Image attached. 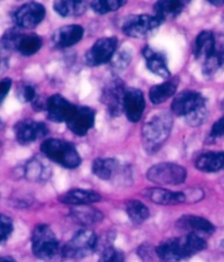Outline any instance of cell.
I'll list each match as a JSON object with an SVG mask.
<instances>
[{"mask_svg":"<svg viewBox=\"0 0 224 262\" xmlns=\"http://www.w3.org/2000/svg\"><path fill=\"white\" fill-rule=\"evenodd\" d=\"M221 68H224V43L217 44L213 53L204 61L203 73L206 76H212Z\"/></svg>","mask_w":224,"mask_h":262,"instance_id":"29","label":"cell"},{"mask_svg":"<svg viewBox=\"0 0 224 262\" xmlns=\"http://www.w3.org/2000/svg\"><path fill=\"white\" fill-rule=\"evenodd\" d=\"M54 9L61 17H78L87 9L86 2H76V0H59L54 4Z\"/></svg>","mask_w":224,"mask_h":262,"instance_id":"27","label":"cell"},{"mask_svg":"<svg viewBox=\"0 0 224 262\" xmlns=\"http://www.w3.org/2000/svg\"><path fill=\"white\" fill-rule=\"evenodd\" d=\"M31 242L33 255L43 261L49 262L61 253L57 237L48 225H37L33 230Z\"/></svg>","mask_w":224,"mask_h":262,"instance_id":"4","label":"cell"},{"mask_svg":"<svg viewBox=\"0 0 224 262\" xmlns=\"http://www.w3.org/2000/svg\"><path fill=\"white\" fill-rule=\"evenodd\" d=\"M176 226L186 234H194L200 237L210 236L215 232V227L211 222L196 215H184L176 222Z\"/></svg>","mask_w":224,"mask_h":262,"instance_id":"15","label":"cell"},{"mask_svg":"<svg viewBox=\"0 0 224 262\" xmlns=\"http://www.w3.org/2000/svg\"><path fill=\"white\" fill-rule=\"evenodd\" d=\"M125 210L129 220L136 225H140L150 217L149 209L138 200H129L125 204Z\"/></svg>","mask_w":224,"mask_h":262,"instance_id":"28","label":"cell"},{"mask_svg":"<svg viewBox=\"0 0 224 262\" xmlns=\"http://www.w3.org/2000/svg\"><path fill=\"white\" fill-rule=\"evenodd\" d=\"M173 127V118L168 113L154 115L142 127V141L149 151H156L167 140Z\"/></svg>","mask_w":224,"mask_h":262,"instance_id":"2","label":"cell"},{"mask_svg":"<svg viewBox=\"0 0 224 262\" xmlns=\"http://www.w3.org/2000/svg\"><path fill=\"white\" fill-rule=\"evenodd\" d=\"M18 98L21 102H33L36 99V90L32 84H22L18 89Z\"/></svg>","mask_w":224,"mask_h":262,"instance_id":"37","label":"cell"},{"mask_svg":"<svg viewBox=\"0 0 224 262\" xmlns=\"http://www.w3.org/2000/svg\"><path fill=\"white\" fill-rule=\"evenodd\" d=\"M144 195L153 203L160 205H177L186 202V195L184 192H173L162 188L145 190Z\"/></svg>","mask_w":224,"mask_h":262,"instance_id":"21","label":"cell"},{"mask_svg":"<svg viewBox=\"0 0 224 262\" xmlns=\"http://www.w3.org/2000/svg\"><path fill=\"white\" fill-rule=\"evenodd\" d=\"M74 104L69 102L66 98L60 95H54L47 99L46 111L51 121L55 123H63L70 119L76 110Z\"/></svg>","mask_w":224,"mask_h":262,"instance_id":"14","label":"cell"},{"mask_svg":"<svg viewBox=\"0 0 224 262\" xmlns=\"http://www.w3.org/2000/svg\"><path fill=\"white\" fill-rule=\"evenodd\" d=\"M142 54L146 61V67L151 73L161 77V78H168L171 76L164 53L146 46L143 49Z\"/></svg>","mask_w":224,"mask_h":262,"instance_id":"18","label":"cell"},{"mask_svg":"<svg viewBox=\"0 0 224 262\" xmlns=\"http://www.w3.org/2000/svg\"><path fill=\"white\" fill-rule=\"evenodd\" d=\"M206 98L196 91L185 90L176 95L172 102V111L175 115L186 118L190 113L207 106Z\"/></svg>","mask_w":224,"mask_h":262,"instance_id":"10","label":"cell"},{"mask_svg":"<svg viewBox=\"0 0 224 262\" xmlns=\"http://www.w3.org/2000/svg\"><path fill=\"white\" fill-rule=\"evenodd\" d=\"M95 111L88 106H76L72 115L67 121L69 129L76 135H86L94 126Z\"/></svg>","mask_w":224,"mask_h":262,"instance_id":"13","label":"cell"},{"mask_svg":"<svg viewBox=\"0 0 224 262\" xmlns=\"http://www.w3.org/2000/svg\"><path fill=\"white\" fill-rule=\"evenodd\" d=\"M221 136H224V117L214 123L209 135L211 140H217Z\"/></svg>","mask_w":224,"mask_h":262,"instance_id":"39","label":"cell"},{"mask_svg":"<svg viewBox=\"0 0 224 262\" xmlns=\"http://www.w3.org/2000/svg\"><path fill=\"white\" fill-rule=\"evenodd\" d=\"M92 171L102 180H112L115 177L125 172V168L116 159L113 158H97L92 165Z\"/></svg>","mask_w":224,"mask_h":262,"instance_id":"20","label":"cell"},{"mask_svg":"<svg viewBox=\"0 0 224 262\" xmlns=\"http://www.w3.org/2000/svg\"><path fill=\"white\" fill-rule=\"evenodd\" d=\"M0 262H17L12 257H2L0 256Z\"/></svg>","mask_w":224,"mask_h":262,"instance_id":"42","label":"cell"},{"mask_svg":"<svg viewBox=\"0 0 224 262\" xmlns=\"http://www.w3.org/2000/svg\"><path fill=\"white\" fill-rule=\"evenodd\" d=\"M209 4H211L215 7H222L224 5V0H210Z\"/></svg>","mask_w":224,"mask_h":262,"instance_id":"41","label":"cell"},{"mask_svg":"<svg viewBox=\"0 0 224 262\" xmlns=\"http://www.w3.org/2000/svg\"><path fill=\"white\" fill-rule=\"evenodd\" d=\"M220 249L222 252H224V239L220 243Z\"/></svg>","mask_w":224,"mask_h":262,"instance_id":"43","label":"cell"},{"mask_svg":"<svg viewBox=\"0 0 224 262\" xmlns=\"http://www.w3.org/2000/svg\"><path fill=\"white\" fill-rule=\"evenodd\" d=\"M49 176L51 169L42 158L35 157L26 166V177L31 181L41 182L47 179Z\"/></svg>","mask_w":224,"mask_h":262,"instance_id":"26","label":"cell"},{"mask_svg":"<svg viewBox=\"0 0 224 262\" xmlns=\"http://www.w3.org/2000/svg\"><path fill=\"white\" fill-rule=\"evenodd\" d=\"M84 33V30L80 26H66L57 29L52 36L53 44L58 49L70 48L78 43Z\"/></svg>","mask_w":224,"mask_h":262,"instance_id":"17","label":"cell"},{"mask_svg":"<svg viewBox=\"0 0 224 262\" xmlns=\"http://www.w3.org/2000/svg\"><path fill=\"white\" fill-rule=\"evenodd\" d=\"M98 262H125V256L118 249L107 247L102 251Z\"/></svg>","mask_w":224,"mask_h":262,"instance_id":"36","label":"cell"},{"mask_svg":"<svg viewBox=\"0 0 224 262\" xmlns=\"http://www.w3.org/2000/svg\"><path fill=\"white\" fill-rule=\"evenodd\" d=\"M207 118H208V109L207 106H205V107H202V109L190 113L185 119H186V122L190 126H199L204 124Z\"/></svg>","mask_w":224,"mask_h":262,"instance_id":"38","label":"cell"},{"mask_svg":"<svg viewBox=\"0 0 224 262\" xmlns=\"http://www.w3.org/2000/svg\"><path fill=\"white\" fill-rule=\"evenodd\" d=\"M161 26L156 15L135 14L123 21L121 29L127 36L135 38H144L152 35Z\"/></svg>","mask_w":224,"mask_h":262,"instance_id":"7","label":"cell"},{"mask_svg":"<svg viewBox=\"0 0 224 262\" xmlns=\"http://www.w3.org/2000/svg\"><path fill=\"white\" fill-rule=\"evenodd\" d=\"M71 219L83 226H90L97 224L104 219V215L93 207H88V205H82L77 207L70 212Z\"/></svg>","mask_w":224,"mask_h":262,"instance_id":"25","label":"cell"},{"mask_svg":"<svg viewBox=\"0 0 224 262\" xmlns=\"http://www.w3.org/2000/svg\"><path fill=\"white\" fill-rule=\"evenodd\" d=\"M130 61H131V53H129L125 49H122L119 52L115 53V55L111 59V64L115 71L121 72L128 67Z\"/></svg>","mask_w":224,"mask_h":262,"instance_id":"34","label":"cell"},{"mask_svg":"<svg viewBox=\"0 0 224 262\" xmlns=\"http://www.w3.org/2000/svg\"><path fill=\"white\" fill-rule=\"evenodd\" d=\"M97 236L90 229H81L61 248V256L66 259H82L94 252Z\"/></svg>","mask_w":224,"mask_h":262,"instance_id":"5","label":"cell"},{"mask_svg":"<svg viewBox=\"0 0 224 262\" xmlns=\"http://www.w3.org/2000/svg\"><path fill=\"white\" fill-rule=\"evenodd\" d=\"M145 107V100L141 90L137 88L126 89L125 99H123V112L127 119L136 123L142 118Z\"/></svg>","mask_w":224,"mask_h":262,"instance_id":"16","label":"cell"},{"mask_svg":"<svg viewBox=\"0 0 224 262\" xmlns=\"http://www.w3.org/2000/svg\"><path fill=\"white\" fill-rule=\"evenodd\" d=\"M176 92V83L173 81H166L160 84H156L150 89L149 97L153 104H161L165 102Z\"/></svg>","mask_w":224,"mask_h":262,"instance_id":"30","label":"cell"},{"mask_svg":"<svg viewBox=\"0 0 224 262\" xmlns=\"http://www.w3.org/2000/svg\"><path fill=\"white\" fill-rule=\"evenodd\" d=\"M45 8L41 4L29 3L13 13V20L20 29H34L45 18Z\"/></svg>","mask_w":224,"mask_h":262,"instance_id":"11","label":"cell"},{"mask_svg":"<svg viewBox=\"0 0 224 262\" xmlns=\"http://www.w3.org/2000/svg\"><path fill=\"white\" fill-rule=\"evenodd\" d=\"M215 46H217V42L211 31H203L196 37L194 49L195 57L205 61L213 53Z\"/></svg>","mask_w":224,"mask_h":262,"instance_id":"24","label":"cell"},{"mask_svg":"<svg viewBox=\"0 0 224 262\" xmlns=\"http://www.w3.org/2000/svg\"><path fill=\"white\" fill-rule=\"evenodd\" d=\"M13 232V223L9 216L0 213V244L7 242Z\"/></svg>","mask_w":224,"mask_h":262,"instance_id":"35","label":"cell"},{"mask_svg":"<svg viewBox=\"0 0 224 262\" xmlns=\"http://www.w3.org/2000/svg\"><path fill=\"white\" fill-rule=\"evenodd\" d=\"M146 177L160 186H179L186 180L187 171L177 164L162 163L152 166L146 172Z\"/></svg>","mask_w":224,"mask_h":262,"instance_id":"6","label":"cell"},{"mask_svg":"<svg viewBox=\"0 0 224 262\" xmlns=\"http://www.w3.org/2000/svg\"><path fill=\"white\" fill-rule=\"evenodd\" d=\"M223 106H224V103H223Z\"/></svg>","mask_w":224,"mask_h":262,"instance_id":"44","label":"cell"},{"mask_svg":"<svg viewBox=\"0 0 224 262\" xmlns=\"http://www.w3.org/2000/svg\"><path fill=\"white\" fill-rule=\"evenodd\" d=\"M48 128L44 123L33 120H22L14 125V134L21 145H28L45 137Z\"/></svg>","mask_w":224,"mask_h":262,"instance_id":"12","label":"cell"},{"mask_svg":"<svg viewBox=\"0 0 224 262\" xmlns=\"http://www.w3.org/2000/svg\"><path fill=\"white\" fill-rule=\"evenodd\" d=\"M43 41L40 36L35 34H23L18 44L17 51L24 56L34 55L41 50Z\"/></svg>","mask_w":224,"mask_h":262,"instance_id":"31","label":"cell"},{"mask_svg":"<svg viewBox=\"0 0 224 262\" xmlns=\"http://www.w3.org/2000/svg\"><path fill=\"white\" fill-rule=\"evenodd\" d=\"M102 200V196L93 190L84 189H72L67 191L66 193L59 196V201L64 204L70 205H89L92 203L98 202Z\"/></svg>","mask_w":224,"mask_h":262,"instance_id":"19","label":"cell"},{"mask_svg":"<svg viewBox=\"0 0 224 262\" xmlns=\"http://www.w3.org/2000/svg\"><path fill=\"white\" fill-rule=\"evenodd\" d=\"M207 248L204 237L186 234L179 238H169L162 242L156 249L159 259L164 262H180L186 260Z\"/></svg>","mask_w":224,"mask_h":262,"instance_id":"1","label":"cell"},{"mask_svg":"<svg viewBox=\"0 0 224 262\" xmlns=\"http://www.w3.org/2000/svg\"><path fill=\"white\" fill-rule=\"evenodd\" d=\"M126 2H121V0H96V2H92L91 7L96 13L104 14L118 10Z\"/></svg>","mask_w":224,"mask_h":262,"instance_id":"33","label":"cell"},{"mask_svg":"<svg viewBox=\"0 0 224 262\" xmlns=\"http://www.w3.org/2000/svg\"><path fill=\"white\" fill-rule=\"evenodd\" d=\"M184 2L164 0V2H158L154 5V13H156V18L162 23L179 17L181 12L184 10Z\"/></svg>","mask_w":224,"mask_h":262,"instance_id":"23","label":"cell"},{"mask_svg":"<svg viewBox=\"0 0 224 262\" xmlns=\"http://www.w3.org/2000/svg\"><path fill=\"white\" fill-rule=\"evenodd\" d=\"M125 92L126 89L123 86V82L118 78L110 80L104 86L101 95V101L113 117H117L123 111Z\"/></svg>","mask_w":224,"mask_h":262,"instance_id":"8","label":"cell"},{"mask_svg":"<svg viewBox=\"0 0 224 262\" xmlns=\"http://www.w3.org/2000/svg\"><path fill=\"white\" fill-rule=\"evenodd\" d=\"M41 150L46 158L68 169L78 168L81 165V157L74 145L59 138L45 140Z\"/></svg>","mask_w":224,"mask_h":262,"instance_id":"3","label":"cell"},{"mask_svg":"<svg viewBox=\"0 0 224 262\" xmlns=\"http://www.w3.org/2000/svg\"><path fill=\"white\" fill-rule=\"evenodd\" d=\"M196 167L204 172H218L224 169V151H210L200 155Z\"/></svg>","mask_w":224,"mask_h":262,"instance_id":"22","label":"cell"},{"mask_svg":"<svg viewBox=\"0 0 224 262\" xmlns=\"http://www.w3.org/2000/svg\"><path fill=\"white\" fill-rule=\"evenodd\" d=\"M11 86H12V80L10 78H6L0 81V103L4 101L7 95L9 94Z\"/></svg>","mask_w":224,"mask_h":262,"instance_id":"40","label":"cell"},{"mask_svg":"<svg viewBox=\"0 0 224 262\" xmlns=\"http://www.w3.org/2000/svg\"><path fill=\"white\" fill-rule=\"evenodd\" d=\"M23 34L24 33H22L20 28L18 27L7 30L2 37V41H0L2 42L3 48L9 51H17L18 44Z\"/></svg>","mask_w":224,"mask_h":262,"instance_id":"32","label":"cell"},{"mask_svg":"<svg viewBox=\"0 0 224 262\" xmlns=\"http://www.w3.org/2000/svg\"><path fill=\"white\" fill-rule=\"evenodd\" d=\"M117 43L116 37L99 38L86 54V64L94 67L109 63L117 50Z\"/></svg>","mask_w":224,"mask_h":262,"instance_id":"9","label":"cell"}]
</instances>
